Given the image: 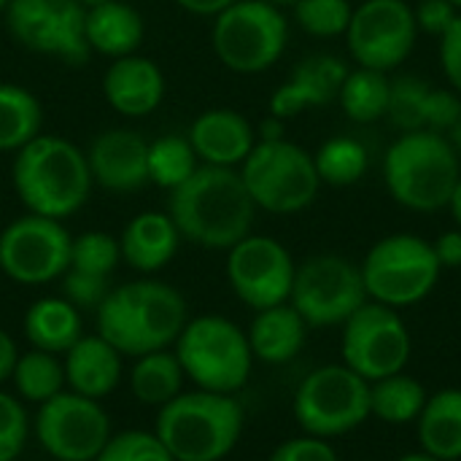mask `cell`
Returning a JSON list of instances; mask_svg holds the SVG:
<instances>
[{
	"instance_id": "6da1fadb",
	"label": "cell",
	"mask_w": 461,
	"mask_h": 461,
	"mask_svg": "<svg viewBox=\"0 0 461 461\" xmlns=\"http://www.w3.org/2000/svg\"><path fill=\"white\" fill-rule=\"evenodd\" d=\"M167 213L184 240L230 251L238 240L251 235L257 205L238 167L200 165L170 192Z\"/></svg>"
},
{
	"instance_id": "7a4b0ae2",
	"label": "cell",
	"mask_w": 461,
	"mask_h": 461,
	"mask_svg": "<svg viewBox=\"0 0 461 461\" xmlns=\"http://www.w3.org/2000/svg\"><path fill=\"white\" fill-rule=\"evenodd\" d=\"M97 313V335L108 340L122 357H143L170 348L186 316V300L170 284L140 278L113 286Z\"/></svg>"
},
{
	"instance_id": "3957f363",
	"label": "cell",
	"mask_w": 461,
	"mask_h": 461,
	"mask_svg": "<svg viewBox=\"0 0 461 461\" xmlns=\"http://www.w3.org/2000/svg\"><path fill=\"white\" fill-rule=\"evenodd\" d=\"M11 181L27 213L57 221L78 213L95 186L86 151L59 135L46 132L16 151Z\"/></svg>"
},
{
	"instance_id": "277c9868",
	"label": "cell",
	"mask_w": 461,
	"mask_h": 461,
	"mask_svg": "<svg viewBox=\"0 0 461 461\" xmlns=\"http://www.w3.org/2000/svg\"><path fill=\"white\" fill-rule=\"evenodd\" d=\"M461 178V159L443 132H400L384 157V184L392 200L416 213L448 208Z\"/></svg>"
},
{
	"instance_id": "5b68a950",
	"label": "cell",
	"mask_w": 461,
	"mask_h": 461,
	"mask_svg": "<svg viewBox=\"0 0 461 461\" xmlns=\"http://www.w3.org/2000/svg\"><path fill=\"white\" fill-rule=\"evenodd\" d=\"M154 435L173 461H221L243 435V408L232 394L181 392L159 408Z\"/></svg>"
},
{
	"instance_id": "8992f818",
	"label": "cell",
	"mask_w": 461,
	"mask_h": 461,
	"mask_svg": "<svg viewBox=\"0 0 461 461\" xmlns=\"http://www.w3.org/2000/svg\"><path fill=\"white\" fill-rule=\"evenodd\" d=\"M173 351L184 375L203 392L235 394L246 386L254 367L249 335L235 321L216 313L189 319Z\"/></svg>"
},
{
	"instance_id": "52a82bcc",
	"label": "cell",
	"mask_w": 461,
	"mask_h": 461,
	"mask_svg": "<svg viewBox=\"0 0 461 461\" xmlns=\"http://www.w3.org/2000/svg\"><path fill=\"white\" fill-rule=\"evenodd\" d=\"M367 300L394 311L419 305L440 281V262L429 240L413 232H394L381 238L359 265Z\"/></svg>"
},
{
	"instance_id": "ba28073f",
	"label": "cell",
	"mask_w": 461,
	"mask_h": 461,
	"mask_svg": "<svg viewBox=\"0 0 461 461\" xmlns=\"http://www.w3.org/2000/svg\"><path fill=\"white\" fill-rule=\"evenodd\" d=\"M238 170L257 211H267L276 216L305 211L308 205H313L321 189L313 154L286 138L257 140Z\"/></svg>"
},
{
	"instance_id": "9c48e42d",
	"label": "cell",
	"mask_w": 461,
	"mask_h": 461,
	"mask_svg": "<svg viewBox=\"0 0 461 461\" xmlns=\"http://www.w3.org/2000/svg\"><path fill=\"white\" fill-rule=\"evenodd\" d=\"M289 22L284 8L262 0H235L213 16L211 46L219 62L240 76L270 70L286 51Z\"/></svg>"
},
{
	"instance_id": "30bf717a",
	"label": "cell",
	"mask_w": 461,
	"mask_h": 461,
	"mask_svg": "<svg viewBox=\"0 0 461 461\" xmlns=\"http://www.w3.org/2000/svg\"><path fill=\"white\" fill-rule=\"evenodd\" d=\"M292 413L303 435L321 440L343 438L370 419V381L343 362L321 365L300 381Z\"/></svg>"
},
{
	"instance_id": "8fae6325",
	"label": "cell",
	"mask_w": 461,
	"mask_h": 461,
	"mask_svg": "<svg viewBox=\"0 0 461 461\" xmlns=\"http://www.w3.org/2000/svg\"><path fill=\"white\" fill-rule=\"evenodd\" d=\"M289 303L313 330L343 327L367 303L362 270L338 254L311 257L297 265Z\"/></svg>"
},
{
	"instance_id": "7c38bea8",
	"label": "cell",
	"mask_w": 461,
	"mask_h": 461,
	"mask_svg": "<svg viewBox=\"0 0 461 461\" xmlns=\"http://www.w3.org/2000/svg\"><path fill=\"white\" fill-rule=\"evenodd\" d=\"M413 340L400 311L367 300L348 316L340 335L343 365L365 381H381L402 373L411 362Z\"/></svg>"
},
{
	"instance_id": "4fadbf2b",
	"label": "cell",
	"mask_w": 461,
	"mask_h": 461,
	"mask_svg": "<svg viewBox=\"0 0 461 461\" xmlns=\"http://www.w3.org/2000/svg\"><path fill=\"white\" fill-rule=\"evenodd\" d=\"M5 27L11 38L32 51L84 65L92 54L86 43V8L78 0H8Z\"/></svg>"
},
{
	"instance_id": "5bb4252c",
	"label": "cell",
	"mask_w": 461,
	"mask_h": 461,
	"mask_svg": "<svg viewBox=\"0 0 461 461\" xmlns=\"http://www.w3.org/2000/svg\"><path fill=\"white\" fill-rule=\"evenodd\" d=\"M73 235L62 221L24 213L0 232V270L22 286H43L70 267Z\"/></svg>"
},
{
	"instance_id": "9a60e30c",
	"label": "cell",
	"mask_w": 461,
	"mask_h": 461,
	"mask_svg": "<svg viewBox=\"0 0 461 461\" xmlns=\"http://www.w3.org/2000/svg\"><path fill=\"white\" fill-rule=\"evenodd\" d=\"M416 38L419 24L408 0H362L346 30L351 59L381 73L400 68L411 57Z\"/></svg>"
},
{
	"instance_id": "2e32d148",
	"label": "cell",
	"mask_w": 461,
	"mask_h": 461,
	"mask_svg": "<svg viewBox=\"0 0 461 461\" xmlns=\"http://www.w3.org/2000/svg\"><path fill=\"white\" fill-rule=\"evenodd\" d=\"M41 448L57 461H95L111 440V416L100 400L59 392L32 421Z\"/></svg>"
},
{
	"instance_id": "e0dca14e",
	"label": "cell",
	"mask_w": 461,
	"mask_h": 461,
	"mask_svg": "<svg viewBox=\"0 0 461 461\" xmlns=\"http://www.w3.org/2000/svg\"><path fill=\"white\" fill-rule=\"evenodd\" d=\"M294 273L289 249L267 235H246L227 251V281L251 311L289 303Z\"/></svg>"
},
{
	"instance_id": "ac0fdd59",
	"label": "cell",
	"mask_w": 461,
	"mask_h": 461,
	"mask_svg": "<svg viewBox=\"0 0 461 461\" xmlns=\"http://www.w3.org/2000/svg\"><path fill=\"white\" fill-rule=\"evenodd\" d=\"M92 181L108 192H135L149 184V140L116 127L100 132L86 151Z\"/></svg>"
},
{
	"instance_id": "d6986e66",
	"label": "cell",
	"mask_w": 461,
	"mask_h": 461,
	"mask_svg": "<svg viewBox=\"0 0 461 461\" xmlns=\"http://www.w3.org/2000/svg\"><path fill=\"white\" fill-rule=\"evenodd\" d=\"M346 59L335 54H313L305 57L292 76L273 92L270 97V116L286 122L300 116L308 108H321L338 100L340 86L348 76Z\"/></svg>"
},
{
	"instance_id": "ffe728a7",
	"label": "cell",
	"mask_w": 461,
	"mask_h": 461,
	"mask_svg": "<svg viewBox=\"0 0 461 461\" xmlns=\"http://www.w3.org/2000/svg\"><path fill=\"white\" fill-rule=\"evenodd\" d=\"M200 165L240 167L257 146V130L232 108L203 111L186 132Z\"/></svg>"
},
{
	"instance_id": "44dd1931",
	"label": "cell",
	"mask_w": 461,
	"mask_h": 461,
	"mask_svg": "<svg viewBox=\"0 0 461 461\" xmlns=\"http://www.w3.org/2000/svg\"><path fill=\"white\" fill-rule=\"evenodd\" d=\"M103 97L116 113L127 119H143L159 108L165 97V76L149 57H119L103 73Z\"/></svg>"
},
{
	"instance_id": "7402d4cb",
	"label": "cell",
	"mask_w": 461,
	"mask_h": 461,
	"mask_svg": "<svg viewBox=\"0 0 461 461\" xmlns=\"http://www.w3.org/2000/svg\"><path fill=\"white\" fill-rule=\"evenodd\" d=\"M65 386L70 392L103 400L122 381V354L100 335H81L65 351Z\"/></svg>"
},
{
	"instance_id": "603a6c76",
	"label": "cell",
	"mask_w": 461,
	"mask_h": 461,
	"mask_svg": "<svg viewBox=\"0 0 461 461\" xmlns=\"http://www.w3.org/2000/svg\"><path fill=\"white\" fill-rule=\"evenodd\" d=\"M181 240L184 238L173 224L170 213L143 211L135 219H130L127 227L122 230L119 238L122 262H127L132 270L143 276H151L176 257Z\"/></svg>"
},
{
	"instance_id": "cb8c5ba5",
	"label": "cell",
	"mask_w": 461,
	"mask_h": 461,
	"mask_svg": "<svg viewBox=\"0 0 461 461\" xmlns=\"http://www.w3.org/2000/svg\"><path fill=\"white\" fill-rule=\"evenodd\" d=\"M308 330L311 327L292 308V303H281V305L257 311L246 335H249L254 359L265 365H286L303 351Z\"/></svg>"
},
{
	"instance_id": "d4e9b609",
	"label": "cell",
	"mask_w": 461,
	"mask_h": 461,
	"mask_svg": "<svg viewBox=\"0 0 461 461\" xmlns=\"http://www.w3.org/2000/svg\"><path fill=\"white\" fill-rule=\"evenodd\" d=\"M146 38L143 16L124 0H108L86 8V43L92 51L119 59L135 54Z\"/></svg>"
},
{
	"instance_id": "484cf974",
	"label": "cell",
	"mask_w": 461,
	"mask_h": 461,
	"mask_svg": "<svg viewBox=\"0 0 461 461\" xmlns=\"http://www.w3.org/2000/svg\"><path fill=\"white\" fill-rule=\"evenodd\" d=\"M421 451L440 461L461 459V389H440L427 397L416 421Z\"/></svg>"
},
{
	"instance_id": "4316f807",
	"label": "cell",
	"mask_w": 461,
	"mask_h": 461,
	"mask_svg": "<svg viewBox=\"0 0 461 461\" xmlns=\"http://www.w3.org/2000/svg\"><path fill=\"white\" fill-rule=\"evenodd\" d=\"M24 335L32 348L65 354L84 335L81 311L65 297H41L24 313Z\"/></svg>"
},
{
	"instance_id": "83f0119b",
	"label": "cell",
	"mask_w": 461,
	"mask_h": 461,
	"mask_svg": "<svg viewBox=\"0 0 461 461\" xmlns=\"http://www.w3.org/2000/svg\"><path fill=\"white\" fill-rule=\"evenodd\" d=\"M184 381H186L184 367L176 351L170 348L138 357L130 373V389L135 400L149 408H162L170 400H176L184 389Z\"/></svg>"
},
{
	"instance_id": "f1b7e54d",
	"label": "cell",
	"mask_w": 461,
	"mask_h": 461,
	"mask_svg": "<svg viewBox=\"0 0 461 461\" xmlns=\"http://www.w3.org/2000/svg\"><path fill=\"white\" fill-rule=\"evenodd\" d=\"M427 397L429 392L424 389V384L408 375L405 370L389 378L373 381L370 384V419L375 416L378 421L389 427L416 424L427 405Z\"/></svg>"
},
{
	"instance_id": "f546056e",
	"label": "cell",
	"mask_w": 461,
	"mask_h": 461,
	"mask_svg": "<svg viewBox=\"0 0 461 461\" xmlns=\"http://www.w3.org/2000/svg\"><path fill=\"white\" fill-rule=\"evenodd\" d=\"M43 130L41 100L11 81H0V151H19Z\"/></svg>"
},
{
	"instance_id": "4dcf8cb0",
	"label": "cell",
	"mask_w": 461,
	"mask_h": 461,
	"mask_svg": "<svg viewBox=\"0 0 461 461\" xmlns=\"http://www.w3.org/2000/svg\"><path fill=\"white\" fill-rule=\"evenodd\" d=\"M389 84H392L389 73L357 65L354 70H348L338 103L354 124H373L378 119H386Z\"/></svg>"
},
{
	"instance_id": "1f68e13d",
	"label": "cell",
	"mask_w": 461,
	"mask_h": 461,
	"mask_svg": "<svg viewBox=\"0 0 461 461\" xmlns=\"http://www.w3.org/2000/svg\"><path fill=\"white\" fill-rule=\"evenodd\" d=\"M11 381L24 402L43 405L59 392H65V365L57 354L32 348L27 354H19Z\"/></svg>"
},
{
	"instance_id": "d6a6232c",
	"label": "cell",
	"mask_w": 461,
	"mask_h": 461,
	"mask_svg": "<svg viewBox=\"0 0 461 461\" xmlns=\"http://www.w3.org/2000/svg\"><path fill=\"white\" fill-rule=\"evenodd\" d=\"M313 165H316L321 184L351 186L365 178L370 167V154L362 140L348 138V135H335L316 149Z\"/></svg>"
},
{
	"instance_id": "836d02e7",
	"label": "cell",
	"mask_w": 461,
	"mask_h": 461,
	"mask_svg": "<svg viewBox=\"0 0 461 461\" xmlns=\"http://www.w3.org/2000/svg\"><path fill=\"white\" fill-rule=\"evenodd\" d=\"M197 167L200 159L186 135H159L149 143V181L159 189H178Z\"/></svg>"
},
{
	"instance_id": "e575fe53",
	"label": "cell",
	"mask_w": 461,
	"mask_h": 461,
	"mask_svg": "<svg viewBox=\"0 0 461 461\" xmlns=\"http://www.w3.org/2000/svg\"><path fill=\"white\" fill-rule=\"evenodd\" d=\"M432 84L419 76H397L389 84V108L386 119L400 132H416L424 130L427 122V100H429Z\"/></svg>"
},
{
	"instance_id": "d590c367",
	"label": "cell",
	"mask_w": 461,
	"mask_h": 461,
	"mask_svg": "<svg viewBox=\"0 0 461 461\" xmlns=\"http://www.w3.org/2000/svg\"><path fill=\"white\" fill-rule=\"evenodd\" d=\"M294 22L313 38H338L346 35L354 5L351 0H297Z\"/></svg>"
},
{
	"instance_id": "8d00e7d4",
	"label": "cell",
	"mask_w": 461,
	"mask_h": 461,
	"mask_svg": "<svg viewBox=\"0 0 461 461\" xmlns=\"http://www.w3.org/2000/svg\"><path fill=\"white\" fill-rule=\"evenodd\" d=\"M119 262H122L119 240L108 232H100V230L81 232L70 243V270L111 278Z\"/></svg>"
},
{
	"instance_id": "74e56055",
	"label": "cell",
	"mask_w": 461,
	"mask_h": 461,
	"mask_svg": "<svg viewBox=\"0 0 461 461\" xmlns=\"http://www.w3.org/2000/svg\"><path fill=\"white\" fill-rule=\"evenodd\" d=\"M95 461H173L167 448L159 443L154 432L132 429L122 435H111L105 448Z\"/></svg>"
},
{
	"instance_id": "f35d334b",
	"label": "cell",
	"mask_w": 461,
	"mask_h": 461,
	"mask_svg": "<svg viewBox=\"0 0 461 461\" xmlns=\"http://www.w3.org/2000/svg\"><path fill=\"white\" fill-rule=\"evenodd\" d=\"M27 435H30V419L24 405L0 392V461L19 459V454L27 446Z\"/></svg>"
},
{
	"instance_id": "ab89813d",
	"label": "cell",
	"mask_w": 461,
	"mask_h": 461,
	"mask_svg": "<svg viewBox=\"0 0 461 461\" xmlns=\"http://www.w3.org/2000/svg\"><path fill=\"white\" fill-rule=\"evenodd\" d=\"M62 292L65 300L78 311H97L111 292V281L105 276H92L68 267V273L62 276Z\"/></svg>"
},
{
	"instance_id": "60d3db41",
	"label": "cell",
	"mask_w": 461,
	"mask_h": 461,
	"mask_svg": "<svg viewBox=\"0 0 461 461\" xmlns=\"http://www.w3.org/2000/svg\"><path fill=\"white\" fill-rule=\"evenodd\" d=\"M267 461H340L338 451L332 448L330 440L313 438V435H300L284 440Z\"/></svg>"
},
{
	"instance_id": "b9f144b4",
	"label": "cell",
	"mask_w": 461,
	"mask_h": 461,
	"mask_svg": "<svg viewBox=\"0 0 461 461\" xmlns=\"http://www.w3.org/2000/svg\"><path fill=\"white\" fill-rule=\"evenodd\" d=\"M461 11L451 0H419V5H413V16L419 24V32L443 38L446 30L456 22Z\"/></svg>"
},
{
	"instance_id": "7bdbcfd3",
	"label": "cell",
	"mask_w": 461,
	"mask_h": 461,
	"mask_svg": "<svg viewBox=\"0 0 461 461\" xmlns=\"http://www.w3.org/2000/svg\"><path fill=\"white\" fill-rule=\"evenodd\" d=\"M440 65L451 89L461 95V14L440 38Z\"/></svg>"
},
{
	"instance_id": "ee69618b",
	"label": "cell",
	"mask_w": 461,
	"mask_h": 461,
	"mask_svg": "<svg viewBox=\"0 0 461 461\" xmlns=\"http://www.w3.org/2000/svg\"><path fill=\"white\" fill-rule=\"evenodd\" d=\"M435 257L440 262L443 270H456L461 267V230H448L443 235H438V240H432Z\"/></svg>"
},
{
	"instance_id": "f6af8a7d",
	"label": "cell",
	"mask_w": 461,
	"mask_h": 461,
	"mask_svg": "<svg viewBox=\"0 0 461 461\" xmlns=\"http://www.w3.org/2000/svg\"><path fill=\"white\" fill-rule=\"evenodd\" d=\"M16 359H19V348L14 343V338L0 330V384L3 381H11V373L16 367Z\"/></svg>"
},
{
	"instance_id": "bcb514c9",
	"label": "cell",
	"mask_w": 461,
	"mask_h": 461,
	"mask_svg": "<svg viewBox=\"0 0 461 461\" xmlns=\"http://www.w3.org/2000/svg\"><path fill=\"white\" fill-rule=\"evenodd\" d=\"M178 8H184V11H189V14H194V16H216V14H221L227 5H232L235 0H173Z\"/></svg>"
},
{
	"instance_id": "7dc6e473",
	"label": "cell",
	"mask_w": 461,
	"mask_h": 461,
	"mask_svg": "<svg viewBox=\"0 0 461 461\" xmlns=\"http://www.w3.org/2000/svg\"><path fill=\"white\" fill-rule=\"evenodd\" d=\"M281 138H284V122L276 119V116L265 119V122H262V130H259V135H257V140H281Z\"/></svg>"
},
{
	"instance_id": "c3c4849f",
	"label": "cell",
	"mask_w": 461,
	"mask_h": 461,
	"mask_svg": "<svg viewBox=\"0 0 461 461\" xmlns=\"http://www.w3.org/2000/svg\"><path fill=\"white\" fill-rule=\"evenodd\" d=\"M448 211H451V216H454L456 227L461 230V178H459V184L454 186V194H451V200H448Z\"/></svg>"
},
{
	"instance_id": "681fc988",
	"label": "cell",
	"mask_w": 461,
	"mask_h": 461,
	"mask_svg": "<svg viewBox=\"0 0 461 461\" xmlns=\"http://www.w3.org/2000/svg\"><path fill=\"white\" fill-rule=\"evenodd\" d=\"M446 138L451 140V146H454V151L459 154V159H461V113H459V119L454 122V127L446 132Z\"/></svg>"
},
{
	"instance_id": "f907efd6",
	"label": "cell",
	"mask_w": 461,
	"mask_h": 461,
	"mask_svg": "<svg viewBox=\"0 0 461 461\" xmlns=\"http://www.w3.org/2000/svg\"><path fill=\"white\" fill-rule=\"evenodd\" d=\"M397 461H440V459H435V456H432V454H427V451H413V454L400 456Z\"/></svg>"
},
{
	"instance_id": "816d5d0a",
	"label": "cell",
	"mask_w": 461,
	"mask_h": 461,
	"mask_svg": "<svg viewBox=\"0 0 461 461\" xmlns=\"http://www.w3.org/2000/svg\"><path fill=\"white\" fill-rule=\"evenodd\" d=\"M262 3H270V5H276V8H286V5H294L297 0H262Z\"/></svg>"
},
{
	"instance_id": "f5cc1de1",
	"label": "cell",
	"mask_w": 461,
	"mask_h": 461,
	"mask_svg": "<svg viewBox=\"0 0 461 461\" xmlns=\"http://www.w3.org/2000/svg\"><path fill=\"white\" fill-rule=\"evenodd\" d=\"M84 8H95V5H100V3H108V0H78Z\"/></svg>"
},
{
	"instance_id": "db71d44e",
	"label": "cell",
	"mask_w": 461,
	"mask_h": 461,
	"mask_svg": "<svg viewBox=\"0 0 461 461\" xmlns=\"http://www.w3.org/2000/svg\"><path fill=\"white\" fill-rule=\"evenodd\" d=\"M5 5H8V0H0V14L5 11Z\"/></svg>"
},
{
	"instance_id": "11a10c76",
	"label": "cell",
	"mask_w": 461,
	"mask_h": 461,
	"mask_svg": "<svg viewBox=\"0 0 461 461\" xmlns=\"http://www.w3.org/2000/svg\"><path fill=\"white\" fill-rule=\"evenodd\" d=\"M451 3H454V5H456V8L461 11V0H451Z\"/></svg>"
},
{
	"instance_id": "9f6ffc18",
	"label": "cell",
	"mask_w": 461,
	"mask_h": 461,
	"mask_svg": "<svg viewBox=\"0 0 461 461\" xmlns=\"http://www.w3.org/2000/svg\"><path fill=\"white\" fill-rule=\"evenodd\" d=\"M11 461H19V459H11Z\"/></svg>"
}]
</instances>
